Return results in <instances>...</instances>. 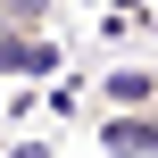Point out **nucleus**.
<instances>
[{"instance_id":"f257e3e1","label":"nucleus","mask_w":158,"mask_h":158,"mask_svg":"<svg viewBox=\"0 0 158 158\" xmlns=\"http://www.w3.org/2000/svg\"><path fill=\"white\" fill-rule=\"evenodd\" d=\"M92 142L108 158H158V108H108Z\"/></svg>"},{"instance_id":"f03ea898","label":"nucleus","mask_w":158,"mask_h":158,"mask_svg":"<svg viewBox=\"0 0 158 158\" xmlns=\"http://www.w3.org/2000/svg\"><path fill=\"white\" fill-rule=\"evenodd\" d=\"M100 108H158V58H125L100 75Z\"/></svg>"},{"instance_id":"7ed1b4c3","label":"nucleus","mask_w":158,"mask_h":158,"mask_svg":"<svg viewBox=\"0 0 158 158\" xmlns=\"http://www.w3.org/2000/svg\"><path fill=\"white\" fill-rule=\"evenodd\" d=\"M0 75H17V83L58 75V42L50 33H0Z\"/></svg>"},{"instance_id":"20e7f679","label":"nucleus","mask_w":158,"mask_h":158,"mask_svg":"<svg viewBox=\"0 0 158 158\" xmlns=\"http://www.w3.org/2000/svg\"><path fill=\"white\" fill-rule=\"evenodd\" d=\"M58 0H0V33H50Z\"/></svg>"},{"instance_id":"39448f33","label":"nucleus","mask_w":158,"mask_h":158,"mask_svg":"<svg viewBox=\"0 0 158 158\" xmlns=\"http://www.w3.org/2000/svg\"><path fill=\"white\" fill-rule=\"evenodd\" d=\"M117 8H125V17H150V0H117Z\"/></svg>"}]
</instances>
